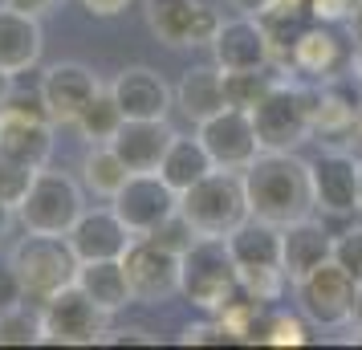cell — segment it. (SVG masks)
<instances>
[{
	"label": "cell",
	"mask_w": 362,
	"mask_h": 350,
	"mask_svg": "<svg viewBox=\"0 0 362 350\" xmlns=\"http://www.w3.org/2000/svg\"><path fill=\"white\" fill-rule=\"evenodd\" d=\"M13 216H17V208H8V204H0V240L8 236V228H13Z\"/></svg>",
	"instance_id": "cell-42"
},
{
	"label": "cell",
	"mask_w": 362,
	"mask_h": 350,
	"mask_svg": "<svg viewBox=\"0 0 362 350\" xmlns=\"http://www.w3.org/2000/svg\"><path fill=\"white\" fill-rule=\"evenodd\" d=\"M208 49H212L216 66L224 69V74H236V69H269L277 62L273 41H269V29L257 17H245V13L224 21Z\"/></svg>",
	"instance_id": "cell-16"
},
{
	"label": "cell",
	"mask_w": 362,
	"mask_h": 350,
	"mask_svg": "<svg viewBox=\"0 0 362 350\" xmlns=\"http://www.w3.org/2000/svg\"><path fill=\"white\" fill-rule=\"evenodd\" d=\"M252 127L261 151H297L313 134V90L277 78L273 90L257 102Z\"/></svg>",
	"instance_id": "cell-6"
},
{
	"label": "cell",
	"mask_w": 362,
	"mask_h": 350,
	"mask_svg": "<svg viewBox=\"0 0 362 350\" xmlns=\"http://www.w3.org/2000/svg\"><path fill=\"white\" fill-rule=\"evenodd\" d=\"M228 4L236 8V13H245V17H257V21H261L264 13L277 4V0H228Z\"/></svg>",
	"instance_id": "cell-40"
},
{
	"label": "cell",
	"mask_w": 362,
	"mask_h": 350,
	"mask_svg": "<svg viewBox=\"0 0 362 350\" xmlns=\"http://www.w3.org/2000/svg\"><path fill=\"white\" fill-rule=\"evenodd\" d=\"M180 293L204 314H220L228 301L240 298V269H236L224 240L199 236L196 245L183 252Z\"/></svg>",
	"instance_id": "cell-3"
},
{
	"label": "cell",
	"mask_w": 362,
	"mask_h": 350,
	"mask_svg": "<svg viewBox=\"0 0 362 350\" xmlns=\"http://www.w3.org/2000/svg\"><path fill=\"white\" fill-rule=\"evenodd\" d=\"M175 106L196 127L208 122L212 115H220L228 106V98H224V69L220 66H192L180 78V86H175Z\"/></svg>",
	"instance_id": "cell-24"
},
{
	"label": "cell",
	"mask_w": 362,
	"mask_h": 350,
	"mask_svg": "<svg viewBox=\"0 0 362 350\" xmlns=\"http://www.w3.org/2000/svg\"><path fill=\"white\" fill-rule=\"evenodd\" d=\"M313 208L322 216H354L358 204V159L346 151H322L310 159Z\"/></svg>",
	"instance_id": "cell-15"
},
{
	"label": "cell",
	"mask_w": 362,
	"mask_h": 350,
	"mask_svg": "<svg viewBox=\"0 0 362 350\" xmlns=\"http://www.w3.org/2000/svg\"><path fill=\"white\" fill-rule=\"evenodd\" d=\"M212 171H216V163H212V155H208V147L199 143V134H175L163 155V163H159V175L180 196L187 187H196L204 175H212Z\"/></svg>",
	"instance_id": "cell-26"
},
{
	"label": "cell",
	"mask_w": 362,
	"mask_h": 350,
	"mask_svg": "<svg viewBox=\"0 0 362 350\" xmlns=\"http://www.w3.org/2000/svg\"><path fill=\"white\" fill-rule=\"evenodd\" d=\"M82 8L94 13V17H118V13L131 8V0H82Z\"/></svg>",
	"instance_id": "cell-37"
},
{
	"label": "cell",
	"mask_w": 362,
	"mask_h": 350,
	"mask_svg": "<svg viewBox=\"0 0 362 350\" xmlns=\"http://www.w3.org/2000/svg\"><path fill=\"white\" fill-rule=\"evenodd\" d=\"M8 265L17 269L25 285V301H49L78 281V252L69 249L66 236H45V233H25L17 249L8 252Z\"/></svg>",
	"instance_id": "cell-5"
},
{
	"label": "cell",
	"mask_w": 362,
	"mask_h": 350,
	"mask_svg": "<svg viewBox=\"0 0 362 350\" xmlns=\"http://www.w3.org/2000/svg\"><path fill=\"white\" fill-rule=\"evenodd\" d=\"M82 212H86V200L78 180H69L66 171H49V167L37 171L29 196L17 208L25 233H45V236H66Z\"/></svg>",
	"instance_id": "cell-9"
},
{
	"label": "cell",
	"mask_w": 362,
	"mask_h": 350,
	"mask_svg": "<svg viewBox=\"0 0 362 350\" xmlns=\"http://www.w3.org/2000/svg\"><path fill=\"white\" fill-rule=\"evenodd\" d=\"M248 192V212L269 224H289L313 212L310 163H301L293 151H261L240 171Z\"/></svg>",
	"instance_id": "cell-1"
},
{
	"label": "cell",
	"mask_w": 362,
	"mask_h": 350,
	"mask_svg": "<svg viewBox=\"0 0 362 350\" xmlns=\"http://www.w3.org/2000/svg\"><path fill=\"white\" fill-rule=\"evenodd\" d=\"M171 139H175V131L167 127V118H127L110 139V147L127 163V171L139 175V171H159Z\"/></svg>",
	"instance_id": "cell-20"
},
{
	"label": "cell",
	"mask_w": 362,
	"mask_h": 350,
	"mask_svg": "<svg viewBox=\"0 0 362 350\" xmlns=\"http://www.w3.org/2000/svg\"><path fill=\"white\" fill-rule=\"evenodd\" d=\"M293 289H297V310H301V317L310 326H317V330L350 326L354 322V310H358V298H362V285L338 261L317 265L301 281H293Z\"/></svg>",
	"instance_id": "cell-8"
},
{
	"label": "cell",
	"mask_w": 362,
	"mask_h": 350,
	"mask_svg": "<svg viewBox=\"0 0 362 350\" xmlns=\"http://www.w3.org/2000/svg\"><path fill=\"white\" fill-rule=\"evenodd\" d=\"M78 289L98 305L102 314H118L122 305L134 301L122 261H82V269H78Z\"/></svg>",
	"instance_id": "cell-25"
},
{
	"label": "cell",
	"mask_w": 362,
	"mask_h": 350,
	"mask_svg": "<svg viewBox=\"0 0 362 350\" xmlns=\"http://www.w3.org/2000/svg\"><path fill=\"white\" fill-rule=\"evenodd\" d=\"M334 261V236L322 220L301 216L281 224V269L285 281H301L305 273H313L317 265Z\"/></svg>",
	"instance_id": "cell-19"
},
{
	"label": "cell",
	"mask_w": 362,
	"mask_h": 350,
	"mask_svg": "<svg viewBox=\"0 0 362 350\" xmlns=\"http://www.w3.org/2000/svg\"><path fill=\"white\" fill-rule=\"evenodd\" d=\"M41 49H45L41 17H29V13L0 4V69L17 78L41 62Z\"/></svg>",
	"instance_id": "cell-22"
},
{
	"label": "cell",
	"mask_w": 362,
	"mask_h": 350,
	"mask_svg": "<svg viewBox=\"0 0 362 350\" xmlns=\"http://www.w3.org/2000/svg\"><path fill=\"white\" fill-rule=\"evenodd\" d=\"M106 317L94 301L86 298L78 281L41 301V342L45 346H94L106 334Z\"/></svg>",
	"instance_id": "cell-10"
},
{
	"label": "cell",
	"mask_w": 362,
	"mask_h": 350,
	"mask_svg": "<svg viewBox=\"0 0 362 350\" xmlns=\"http://www.w3.org/2000/svg\"><path fill=\"white\" fill-rule=\"evenodd\" d=\"M122 122H127L122 106L115 102L110 86H102L98 94L90 98V106L78 115V122H74V127H78V131H82V139H90V143H110Z\"/></svg>",
	"instance_id": "cell-29"
},
{
	"label": "cell",
	"mask_w": 362,
	"mask_h": 350,
	"mask_svg": "<svg viewBox=\"0 0 362 350\" xmlns=\"http://www.w3.org/2000/svg\"><path fill=\"white\" fill-rule=\"evenodd\" d=\"M180 212L183 220L196 228V236H216L224 240L245 224L248 212V192H245V175L240 171H220L204 175L196 187H187L180 196Z\"/></svg>",
	"instance_id": "cell-2"
},
{
	"label": "cell",
	"mask_w": 362,
	"mask_h": 350,
	"mask_svg": "<svg viewBox=\"0 0 362 350\" xmlns=\"http://www.w3.org/2000/svg\"><path fill=\"white\" fill-rule=\"evenodd\" d=\"M8 8H17V13H29V17H45V13H53L62 0H4Z\"/></svg>",
	"instance_id": "cell-38"
},
{
	"label": "cell",
	"mask_w": 362,
	"mask_h": 350,
	"mask_svg": "<svg viewBox=\"0 0 362 350\" xmlns=\"http://www.w3.org/2000/svg\"><path fill=\"white\" fill-rule=\"evenodd\" d=\"M118 220L131 228L134 236H151L159 224L180 212V192L167 184L159 171H139L127 184L118 187V196L110 200Z\"/></svg>",
	"instance_id": "cell-12"
},
{
	"label": "cell",
	"mask_w": 362,
	"mask_h": 350,
	"mask_svg": "<svg viewBox=\"0 0 362 350\" xmlns=\"http://www.w3.org/2000/svg\"><path fill=\"white\" fill-rule=\"evenodd\" d=\"M122 265H127V281H131L134 301H167L171 293H180L183 252L167 249L151 236H134Z\"/></svg>",
	"instance_id": "cell-13"
},
{
	"label": "cell",
	"mask_w": 362,
	"mask_h": 350,
	"mask_svg": "<svg viewBox=\"0 0 362 350\" xmlns=\"http://www.w3.org/2000/svg\"><path fill=\"white\" fill-rule=\"evenodd\" d=\"M358 204H362V159H358Z\"/></svg>",
	"instance_id": "cell-45"
},
{
	"label": "cell",
	"mask_w": 362,
	"mask_h": 350,
	"mask_svg": "<svg viewBox=\"0 0 362 350\" xmlns=\"http://www.w3.org/2000/svg\"><path fill=\"white\" fill-rule=\"evenodd\" d=\"M147 25L171 49H196L212 45L224 17L212 0H147Z\"/></svg>",
	"instance_id": "cell-11"
},
{
	"label": "cell",
	"mask_w": 362,
	"mask_h": 350,
	"mask_svg": "<svg viewBox=\"0 0 362 350\" xmlns=\"http://www.w3.org/2000/svg\"><path fill=\"white\" fill-rule=\"evenodd\" d=\"M196 134H199V143L208 147V155H212V163L220 171H245L261 155V139H257L252 115L236 110V106H224L220 115L199 122Z\"/></svg>",
	"instance_id": "cell-14"
},
{
	"label": "cell",
	"mask_w": 362,
	"mask_h": 350,
	"mask_svg": "<svg viewBox=\"0 0 362 350\" xmlns=\"http://www.w3.org/2000/svg\"><path fill=\"white\" fill-rule=\"evenodd\" d=\"M346 62H350L346 45L329 33L322 21H317V25H305V29L297 33L293 49H289V66L301 69V74H310V78H317V82L342 78Z\"/></svg>",
	"instance_id": "cell-23"
},
{
	"label": "cell",
	"mask_w": 362,
	"mask_h": 350,
	"mask_svg": "<svg viewBox=\"0 0 362 350\" xmlns=\"http://www.w3.org/2000/svg\"><path fill=\"white\" fill-rule=\"evenodd\" d=\"M269 342H305V330H301L297 317L273 314V322H269Z\"/></svg>",
	"instance_id": "cell-36"
},
{
	"label": "cell",
	"mask_w": 362,
	"mask_h": 350,
	"mask_svg": "<svg viewBox=\"0 0 362 350\" xmlns=\"http://www.w3.org/2000/svg\"><path fill=\"white\" fill-rule=\"evenodd\" d=\"M82 180H86V187H90L94 196L115 200L118 187L131 180V171H127V163L115 155L110 143H94V147L86 151V159H82Z\"/></svg>",
	"instance_id": "cell-28"
},
{
	"label": "cell",
	"mask_w": 362,
	"mask_h": 350,
	"mask_svg": "<svg viewBox=\"0 0 362 350\" xmlns=\"http://www.w3.org/2000/svg\"><path fill=\"white\" fill-rule=\"evenodd\" d=\"M354 118H358V98L342 78H329L313 90V131L317 134L354 131Z\"/></svg>",
	"instance_id": "cell-27"
},
{
	"label": "cell",
	"mask_w": 362,
	"mask_h": 350,
	"mask_svg": "<svg viewBox=\"0 0 362 350\" xmlns=\"http://www.w3.org/2000/svg\"><path fill=\"white\" fill-rule=\"evenodd\" d=\"M232 261L240 269V289L257 301H277L285 285L281 269V224H269L261 216H248L232 236H224Z\"/></svg>",
	"instance_id": "cell-4"
},
{
	"label": "cell",
	"mask_w": 362,
	"mask_h": 350,
	"mask_svg": "<svg viewBox=\"0 0 362 350\" xmlns=\"http://www.w3.org/2000/svg\"><path fill=\"white\" fill-rule=\"evenodd\" d=\"M102 342H106V346H127V342H143V346H151L155 338H151L147 330H115V334H102Z\"/></svg>",
	"instance_id": "cell-39"
},
{
	"label": "cell",
	"mask_w": 362,
	"mask_h": 350,
	"mask_svg": "<svg viewBox=\"0 0 362 350\" xmlns=\"http://www.w3.org/2000/svg\"><path fill=\"white\" fill-rule=\"evenodd\" d=\"M350 41L362 53V0H354V13H350Z\"/></svg>",
	"instance_id": "cell-41"
},
{
	"label": "cell",
	"mask_w": 362,
	"mask_h": 350,
	"mask_svg": "<svg viewBox=\"0 0 362 350\" xmlns=\"http://www.w3.org/2000/svg\"><path fill=\"white\" fill-rule=\"evenodd\" d=\"M334 261L362 285V224L346 228L342 236H334Z\"/></svg>",
	"instance_id": "cell-33"
},
{
	"label": "cell",
	"mask_w": 362,
	"mask_h": 350,
	"mask_svg": "<svg viewBox=\"0 0 362 350\" xmlns=\"http://www.w3.org/2000/svg\"><path fill=\"white\" fill-rule=\"evenodd\" d=\"M33 180H37V167L17 163V159L0 155V204L21 208V204H25V196H29V187H33Z\"/></svg>",
	"instance_id": "cell-32"
},
{
	"label": "cell",
	"mask_w": 362,
	"mask_h": 350,
	"mask_svg": "<svg viewBox=\"0 0 362 350\" xmlns=\"http://www.w3.org/2000/svg\"><path fill=\"white\" fill-rule=\"evenodd\" d=\"M358 78H362V53H358Z\"/></svg>",
	"instance_id": "cell-46"
},
{
	"label": "cell",
	"mask_w": 362,
	"mask_h": 350,
	"mask_svg": "<svg viewBox=\"0 0 362 350\" xmlns=\"http://www.w3.org/2000/svg\"><path fill=\"white\" fill-rule=\"evenodd\" d=\"M354 13V0H310V17L313 21H350Z\"/></svg>",
	"instance_id": "cell-35"
},
{
	"label": "cell",
	"mask_w": 362,
	"mask_h": 350,
	"mask_svg": "<svg viewBox=\"0 0 362 350\" xmlns=\"http://www.w3.org/2000/svg\"><path fill=\"white\" fill-rule=\"evenodd\" d=\"M21 301H25V285H21L17 269L0 265V314H4V310H13V305H21Z\"/></svg>",
	"instance_id": "cell-34"
},
{
	"label": "cell",
	"mask_w": 362,
	"mask_h": 350,
	"mask_svg": "<svg viewBox=\"0 0 362 350\" xmlns=\"http://www.w3.org/2000/svg\"><path fill=\"white\" fill-rule=\"evenodd\" d=\"M273 74L269 69H236V74H224V98H228V106H236V110H257V102L273 90Z\"/></svg>",
	"instance_id": "cell-30"
},
{
	"label": "cell",
	"mask_w": 362,
	"mask_h": 350,
	"mask_svg": "<svg viewBox=\"0 0 362 350\" xmlns=\"http://www.w3.org/2000/svg\"><path fill=\"white\" fill-rule=\"evenodd\" d=\"M37 90H41V102H45L53 122H78V115L102 90V82L78 62H57V66L45 69Z\"/></svg>",
	"instance_id": "cell-18"
},
{
	"label": "cell",
	"mask_w": 362,
	"mask_h": 350,
	"mask_svg": "<svg viewBox=\"0 0 362 350\" xmlns=\"http://www.w3.org/2000/svg\"><path fill=\"white\" fill-rule=\"evenodd\" d=\"M110 94L127 118H167V110H171V86L147 66L122 69L110 82Z\"/></svg>",
	"instance_id": "cell-21"
},
{
	"label": "cell",
	"mask_w": 362,
	"mask_h": 350,
	"mask_svg": "<svg viewBox=\"0 0 362 350\" xmlns=\"http://www.w3.org/2000/svg\"><path fill=\"white\" fill-rule=\"evenodd\" d=\"M53 127L57 122L45 110L41 90L37 94H17L13 90L8 102L0 106V155L41 171L53 155Z\"/></svg>",
	"instance_id": "cell-7"
},
{
	"label": "cell",
	"mask_w": 362,
	"mask_h": 350,
	"mask_svg": "<svg viewBox=\"0 0 362 350\" xmlns=\"http://www.w3.org/2000/svg\"><path fill=\"white\" fill-rule=\"evenodd\" d=\"M8 94H13V74H4V69H0V106L8 102Z\"/></svg>",
	"instance_id": "cell-43"
},
{
	"label": "cell",
	"mask_w": 362,
	"mask_h": 350,
	"mask_svg": "<svg viewBox=\"0 0 362 350\" xmlns=\"http://www.w3.org/2000/svg\"><path fill=\"white\" fill-rule=\"evenodd\" d=\"M41 342V314L13 305L0 314V346H37Z\"/></svg>",
	"instance_id": "cell-31"
},
{
	"label": "cell",
	"mask_w": 362,
	"mask_h": 350,
	"mask_svg": "<svg viewBox=\"0 0 362 350\" xmlns=\"http://www.w3.org/2000/svg\"><path fill=\"white\" fill-rule=\"evenodd\" d=\"M354 134L362 139V98H358V118H354Z\"/></svg>",
	"instance_id": "cell-44"
},
{
	"label": "cell",
	"mask_w": 362,
	"mask_h": 350,
	"mask_svg": "<svg viewBox=\"0 0 362 350\" xmlns=\"http://www.w3.org/2000/svg\"><path fill=\"white\" fill-rule=\"evenodd\" d=\"M66 240L78 252V261H122L134 233L118 220L115 208H86L78 224L66 233Z\"/></svg>",
	"instance_id": "cell-17"
}]
</instances>
